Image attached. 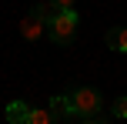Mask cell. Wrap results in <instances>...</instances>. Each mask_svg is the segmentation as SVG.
Listing matches in <instances>:
<instances>
[{"label": "cell", "instance_id": "6da1fadb", "mask_svg": "<svg viewBox=\"0 0 127 124\" xmlns=\"http://www.w3.org/2000/svg\"><path fill=\"white\" fill-rule=\"evenodd\" d=\"M67 97H70V111H74L77 118H97V114H100L104 97H100V91H94V87H77V91H70Z\"/></svg>", "mask_w": 127, "mask_h": 124}, {"label": "cell", "instance_id": "7a4b0ae2", "mask_svg": "<svg viewBox=\"0 0 127 124\" xmlns=\"http://www.w3.org/2000/svg\"><path fill=\"white\" fill-rule=\"evenodd\" d=\"M50 40L54 44H70L74 40V34H77V10L70 7V10H60L57 17L50 20Z\"/></svg>", "mask_w": 127, "mask_h": 124}, {"label": "cell", "instance_id": "3957f363", "mask_svg": "<svg viewBox=\"0 0 127 124\" xmlns=\"http://www.w3.org/2000/svg\"><path fill=\"white\" fill-rule=\"evenodd\" d=\"M44 34H47V24H44L33 10L20 17V37H24V40H40Z\"/></svg>", "mask_w": 127, "mask_h": 124}, {"label": "cell", "instance_id": "277c9868", "mask_svg": "<svg viewBox=\"0 0 127 124\" xmlns=\"http://www.w3.org/2000/svg\"><path fill=\"white\" fill-rule=\"evenodd\" d=\"M27 114H30V104L27 101H10L7 104V121L10 124H27Z\"/></svg>", "mask_w": 127, "mask_h": 124}, {"label": "cell", "instance_id": "5b68a950", "mask_svg": "<svg viewBox=\"0 0 127 124\" xmlns=\"http://www.w3.org/2000/svg\"><path fill=\"white\" fill-rule=\"evenodd\" d=\"M107 47L117 54H127V27H110L107 30Z\"/></svg>", "mask_w": 127, "mask_h": 124}, {"label": "cell", "instance_id": "8992f818", "mask_svg": "<svg viewBox=\"0 0 127 124\" xmlns=\"http://www.w3.org/2000/svg\"><path fill=\"white\" fill-rule=\"evenodd\" d=\"M27 124H57V114H54L50 107H30Z\"/></svg>", "mask_w": 127, "mask_h": 124}, {"label": "cell", "instance_id": "52a82bcc", "mask_svg": "<svg viewBox=\"0 0 127 124\" xmlns=\"http://www.w3.org/2000/svg\"><path fill=\"white\" fill-rule=\"evenodd\" d=\"M33 13H37V17H40V20H44V24H47V27H50V20H54V17H57V13H60V10H57V3H54V0H40V3H37V7H33Z\"/></svg>", "mask_w": 127, "mask_h": 124}, {"label": "cell", "instance_id": "ba28073f", "mask_svg": "<svg viewBox=\"0 0 127 124\" xmlns=\"http://www.w3.org/2000/svg\"><path fill=\"white\" fill-rule=\"evenodd\" d=\"M50 111L54 114H74V111H70V97H54L50 101Z\"/></svg>", "mask_w": 127, "mask_h": 124}, {"label": "cell", "instance_id": "9c48e42d", "mask_svg": "<svg viewBox=\"0 0 127 124\" xmlns=\"http://www.w3.org/2000/svg\"><path fill=\"white\" fill-rule=\"evenodd\" d=\"M114 118L127 121V97H117V101H114Z\"/></svg>", "mask_w": 127, "mask_h": 124}, {"label": "cell", "instance_id": "30bf717a", "mask_svg": "<svg viewBox=\"0 0 127 124\" xmlns=\"http://www.w3.org/2000/svg\"><path fill=\"white\" fill-rule=\"evenodd\" d=\"M54 3H57V10H70V7H74V0H54Z\"/></svg>", "mask_w": 127, "mask_h": 124}, {"label": "cell", "instance_id": "8fae6325", "mask_svg": "<svg viewBox=\"0 0 127 124\" xmlns=\"http://www.w3.org/2000/svg\"><path fill=\"white\" fill-rule=\"evenodd\" d=\"M80 124H104V121H97V118H84Z\"/></svg>", "mask_w": 127, "mask_h": 124}]
</instances>
